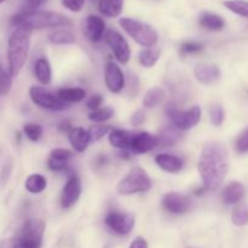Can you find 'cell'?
I'll return each instance as SVG.
<instances>
[{
  "label": "cell",
  "mask_w": 248,
  "mask_h": 248,
  "mask_svg": "<svg viewBox=\"0 0 248 248\" xmlns=\"http://www.w3.org/2000/svg\"><path fill=\"white\" fill-rule=\"evenodd\" d=\"M229 154L220 142H208L203 145L198 170L205 190H216L229 171Z\"/></svg>",
  "instance_id": "6da1fadb"
},
{
  "label": "cell",
  "mask_w": 248,
  "mask_h": 248,
  "mask_svg": "<svg viewBox=\"0 0 248 248\" xmlns=\"http://www.w3.org/2000/svg\"><path fill=\"white\" fill-rule=\"evenodd\" d=\"M31 29L26 27H16L12 31L7 43V62L11 77H16L23 68L28 57L31 45Z\"/></svg>",
  "instance_id": "7a4b0ae2"
},
{
  "label": "cell",
  "mask_w": 248,
  "mask_h": 248,
  "mask_svg": "<svg viewBox=\"0 0 248 248\" xmlns=\"http://www.w3.org/2000/svg\"><path fill=\"white\" fill-rule=\"evenodd\" d=\"M15 27H26L29 29L60 28L70 27L72 21L67 16L52 11H21L15 15L11 19Z\"/></svg>",
  "instance_id": "3957f363"
},
{
  "label": "cell",
  "mask_w": 248,
  "mask_h": 248,
  "mask_svg": "<svg viewBox=\"0 0 248 248\" xmlns=\"http://www.w3.org/2000/svg\"><path fill=\"white\" fill-rule=\"evenodd\" d=\"M45 224L40 219H28L16 235L0 242V248H41Z\"/></svg>",
  "instance_id": "277c9868"
},
{
  "label": "cell",
  "mask_w": 248,
  "mask_h": 248,
  "mask_svg": "<svg viewBox=\"0 0 248 248\" xmlns=\"http://www.w3.org/2000/svg\"><path fill=\"white\" fill-rule=\"evenodd\" d=\"M119 23L123 27L124 31L143 47H153L157 43L159 35L156 31L149 24L135 18H128V17L121 18Z\"/></svg>",
  "instance_id": "5b68a950"
},
{
  "label": "cell",
  "mask_w": 248,
  "mask_h": 248,
  "mask_svg": "<svg viewBox=\"0 0 248 248\" xmlns=\"http://www.w3.org/2000/svg\"><path fill=\"white\" fill-rule=\"evenodd\" d=\"M152 186V179L147 172L140 167H135L118 184V191L123 195H132L137 193H145L150 190Z\"/></svg>",
  "instance_id": "8992f818"
},
{
  "label": "cell",
  "mask_w": 248,
  "mask_h": 248,
  "mask_svg": "<svg viewBox=\"0 0 248 248\" xmlns=\"http://www.w3.org/2000/svg\"><path fill=\"white\" fill-rule=\"evenodd\" d=\"M169 116L174 127L179 131H186L195 127L201 120V109L199 106L191 107L188 110L169 109Z\"/></svg>",
  "instance_id": "52a82bcc"
},
{
  "label": "cell",
  "mask_w": 248,
  "mask_h": 248,
  "mask_svg": "<svg viewBox=\"0 0 248 248\" xmlns=\"http://www.w3.org/2000/svg\"><path fill=\"white\" fill-rule=\"evenodd\" d=\"M31 98L34 104L40 108L48 109V110H64L69 107V104L61 101L56 94L51 93L46 89L41 86H33L29 91Z\"/></svg>",
  "instance_id": "ba28073f"
},
{
  "label": "cell",
  "mask_w": 248,
  "mask_h": 248,
  "mask_svg": "<svg viewBox=\"0 0 248 248\" xmlns=\"http://www.w3.org/2000/svg\"><path fill=\"white\" fill-rule=\"evenodd\" d=\"M107 227L119 235L130 234L135 227V216L128 212L110 211L104 218Z\"/></svg>",
  "instance_id": "9c48e42d"
},
{
  "label": "cell",
  "mask_w": 248,
  "mask_h": 248,
  "mask_svg": "<svg viewBox=\"0 0 248 248\" xmlns=\"http://www.w3.org/2000/svg\"><path fill=\"white\" fill-rule=\"evenodd\" d=\"M104 39L115 55L116 60L123 64H126L131 57V50L125 38L119 31H114V29H108L104 33Z\"/></svg>",
  "instance_id": "30bf717a"
},
{
  "label": "cell",
  "mask_w": 248,
  "mask_h": 248,
  "mask_svg": "<svg viewBox=\"0 0 248 248\" xmlns=\"http://www.w3.org/2000/svg\"><path fill=\"white\" fill-rule=\"evenodd\" d=\"M193 201L189 196L178 193H169L162 199V207L172 215H183L191 208Z\"/></svg>",
  "instance_id": "8fae6325"
},
{
  "label": "cell",
  "mask_w": 248,
  "mask_h": 248,
  "mask_svg": "<svg viewBox=\"0 0 248 248\" xmlns=\"http://www.w3.org/2000/svg\"><path fill=\"white\" fill-rule=\"evenodd\" d=\"M159 145L157 136L152 135L149 132H133L132 140L128 149L135 154H145L156 148Z\"/></svg>",
  "instance_id": "7c38bea8"
},
{
  "label": "cell",
  "mask_w": 248,
  "mask_h": 248,
  "mask_svg": "<svg viewBox=\"0 0 248 248\" xmlns=\"http://www.w3.org/2000/svg\"><path fill=\"white\" fill-rule=\"evenodd\" d=\"M81 194V182L77 176L69 177L61 194V205L63 208H70L77 203Z\"/></svg>",
  "instance_id": "4fadbf2b"
},
{
  "label": "cell",
  "mask_w": 248,
  "mask_h": 248,
  "mask_svg": "<svg viewBox=\"0 0 248 248\" xmlns=\"http://www.w3.org/2000/svg\"><path fill=\"white\" fill-rule=\"evenodd\" d=\"M104 79H106V85L111 92L119 93L125 87V75L123 70L120 69L118 64L114 62H108L104 72Z\"/></svg>",
  "instance_id": "5bb4252c"
},
{
  "label": "cell",
  "mask_w": 248,
  "mask_h": 248,
  "mask_svg": "<svg viewBox=\"0 0 248 248\" xmlns=\"http://www.w3.org/2000/svg\"><path fill=\"white\" fill-rule=\"evenodd\" d=\"M106 33V23L103 18L97 15H90L84 22V34L90 41L97 43Z\"/></svg>",
  "instance_id": "9a60e30c"
},
{
  "label": "cell",
  "mask_w": 248,
  "mask_h": 248,
  "mask_svg": "<svg viewBox=\"0 0 248 248\" xmlns=\"http://www.w3.org/2000/svg\"><path fill=\"white\" fill-rule=\"evenodd\" d=\"M194 75L196 80L203 85H211L220 78V69L216 64L201 63L194 69Z\"/></svg>",
  "instance_id": "2e32d148"
},
{
  "label": "cell",
  "mask_w": 248,
  "mask_h": 248,
  "mask_svg": "<svg viewBox=\"0 0 248 248\" xmlns=\"http://www.w3.org/2000/svg\"><path fill=\"white\" fill-rule=\"evenodd\" d=\"M68 138H69V142L73 145V148L79 153L85 152L86 148L89 147L90 142H91L89 131L84 130L81 127L70 128L69 133H68Z\"/></svg>",
  "instance_id": "e0dca14e"
},
{
  "label": "cell",
  "mask_w": 248,
  "mask_h": 248,
  "mask_svg": "<svg viewBox=\"0 0 248 248\" xmlns=\"http://www.w3.org/2000/svg\"><path fill=\"white\" fill-rule=\"evenodd\" d=\"M245 186L240 182H232L224 188L222 194V199L227 205H235L240 202L245 196Z\"/></svg>",
  "instance_id": "ac0fdd59"
},
{
  "label": "cell",
  "mask_w": 248,
  "mask_h": 248,
  "mask_svg": "<svg viewBox=\"0 0 248 248\" xmlns=\"http://www.w3.org/2000/svg\"><path fill=\"white\" fill-rule=\"evenodd\" d=\"M155 162L160 169L170 173H177L183 169V161L176 155L159 154L155 156Z\"/></svg>",
  "instance_id": "d6986e66"
},
{
  "label": "cell",
  "mask_w": 248,
  "mask_h": 248,
  "mask_svg": "<svg viewBox=\"0 0 248 248\" xmlns=\"http://www.w3.org/2000/svg\"><path fill=\"white\" fill-rule=\"evenodd\" d=\"M133 132L127 130H120V128H114L109 133V142L114 148L119 149H128L132 140Z\"/></svg>",
  "instance_id": "ffe728a7"
},
{
  "label": "cell",
  "mask_w": 248,
  "mask_h": 248,
  "mask_svg": "<svg viewBox=\"0 0 248 248\" xmlns=\"http://www.w3.org/2000/svg\"><path fill=\"white\" fill-rule=\"evenodd\" d=\"M199 23L201 27L211 31H220L225 27V21L213 12H202L199 18Z\"/></svg>",
  "instance_id": "44dd1931"
},
{
  "label": "cell",
  "mask_w": 248,
  "mask_h": 248,
  "mask_svg": "<svg viewBox=\"0 0 248 248\" xmlns=\"http://www.w3.org/2000/svg\"><path fill=\"white\" fill-rule=\"evenodd\" d=\"M124 7V0H99L98 10L107 17H118Z\"/></svg>",
  "instance_id": "7402d4cb"
},
{
  "label": "cell",
  "mask_w": 248,
  "mask_h": 248,
  "mask_svg": "<svg viewBox=\"0 0 248 248\" xmlns=\"http://www.w3.org/2000/svg\"><path fill=\"white\" fill-rule=\"evenodd\" d=\"M34 73H35L36 79L43 85H48L51 82L52 73H51L50 63L46 58H39L34 65Z\"/></svg>",
  "instance_id": "603a6c76"
},
{
  "label": "cell",
  "mask_w": 248,
  "mask_h": 248,
  "mask_svg": "<svg viewBox=\"0 0 248 248\" xmlns=\"http://www.w3.org/2000/svg\"><path fill=\"white\" fill-rule=\"evenodd\" d=\"M56 96L65 103H78L86 97V92L82 89H61Z\"/></svg>",
  "instance_id": "cb8c5ba5"
},
{
  "label": "cell",
  "mask_w": 248,
  "mask_h": 248,
  "mask_svg": "<svg viewBox=\"0 0 248 248\" xmlns=\"http://www.w3.org/2000/svg\"><path fill=\"white\" fill-rule=\"evenodd\" d=\"M48 40L55 45H70L77 41V38L69 29H58L48 35Z\"/></svg>",
  "instance_id": "d4e9b609"
},
{
  "label": "cell",
  "mask_w": 248,
  "mask_h": 248,
  "mask_svg": "<svg viewBox=\"0 0 248 248\" xmlns=\"http://www.w3.org/2000/svg\"><path fill=\"white\" fill-rule=\"evenodd\" d=\"M160 55H161V48L153 46V47H147L140 51L138 58H140V62L144 67L152 68L157 62V60L160 58Z\"/></svg>",
  "instance_id": "484cf974"
},
{
  "label": "cell",
  "mask_w": 248,
  "mask_h": 248,
  "mask_svg": "<svg viewBox=\"0 0 248 248\" xmlns=\"http://www.w3.org/2000/svg\"><path fill=\"white\" fill-rule=\"evenodd\" d=\"M47 186L46 178L41 174H31L26 181V189L31 194H39L44 191Z\"/></svg>",
  "instance_id": "4316f807"
},
{
  "label": "cell",
  "mask_w": 248,
  "mask_h": 248,
  "mask_svg": "<svg viewBox=\"0 0 248 248\" xmlns=\"http://www.w3.org/2000/svg\"><path fill=\"white\" fill-rule=\"evenodd\" d=\"M165 98V91L161 87H153L149 91L145 93L144 98H143V106L147 108H153V107L157 106L161 103Z\"/></svg>",
  "instance_id": "83f0119b"
},
{
  "label": "cell",
  "mask_w": 248,
  "mask_h": 248,
  "mask_svg": "<svg viewBox=\"0 0 248 248\" xmlns=\"http://www.w3.org/2000/svg\"><path fill=\"white\" fill-rule=\"evenodd\" d=\"M157 140H159V145L170 147V145H174L181 140V133L174 128H166L160 135H157Z\"/></svg>",
  "instance_id": "f1b7e54d"
},
{
  "label": "cell",
  "mask_w": 248,
  "mask_h": 248,
  "mask_svg": "<svg viewBox=\"0 0 248 248\" xmlns=\"http://www.w3.org/2000/svg\"><path fill=\"white\" fill-rule=\"evenodd\" d=\"M224 6L234 14L248 18V1L246 0H225Z\"/></svg>",
  "instance_id": "f546056e"
},
{
  "label": "cell",
  "mask_w": 248,
  "mask_h": 248,
  "mask_svg": "<svg viewBox=\"0 0 248 248\" xmlns=\"http://www.w3.org/2000/svg\"><path fill=\"white\" fill-rule=\"evenodd\" d=\"M114 109L110 107H103V108H98L96 110H92L90 113L89 119L92 123H104L108 121L109 119L113 118Z\"/></svg>",
  "instance_id": "4dcf8cb0"
},
{
  "label": "cell",
  "mask_w": 248,
  "mask_h": 248,
  "mask_svg": "<svg viewBox=\"0 0 248 248\" xmlns=\"http://www.w3.org/2000/svg\"><path fill=\"white\" fill-rule=\"evenodd\" d=\"M12 87V77L0 63V96H6Z\"/></svg>",
  "instance_id": "1f68e13d"
},
{
  "label": "cell",
  "mask_w": 248,
  "mask_h": 248,
  "mask_svg": "<svg viewBox=\"0 0 248 248\" xmlns=\"http://www.w3.org/2000/svg\"><path fill=\"white\" fill-rule=\"evenodd\" d=\"M232 224L236 227H244L248 224V207L242 205L239 206L234 210L232 215Z\"/></svg>",
  "instance_id": "d6a6232c"
},
{
  "label": "cell",
  "mask_w": 248,
  "mask_h": 248,
  "mask_svg": "<svg viewBox=\"0 0 248 248\" xmlns=\"http://www.w3.org/2000/svg\"><path fill=\"white\" fill-rule=\"evenodd\" d=\"M23 132L28 140H31V142H36L43 136V127L40 125H38V124L29 123L24 125Z\"/></svg>",
  "instance_id": "836d02e7"
},
{
  "label": "cell",
  "mask_w": 248,
  "mask_h": 248,
  "mask_svg": "<svg viewBox=\"0 0 248 248\" xmlns=\"http://www.w3.org/2000/svg\"><path fill=\"white\" fill-rule=\"evenodd\" d=\"M210 119L215 126H220L225 119V111L220 104H213L210 109Z\"/></svg>",
  "instance_id": "e575fe53"
},
{
  "label": "cell",
  "mask_w": 248,
  "mask_h": 248,
  "mask_svg": "<svg viewBox=\"0 0 248 248\" xmlns=\"http://www.w3.org/2000/svg\"><path fill=\"white\" fill-rule=\"evenodd\" d=\"M110 130V126L108 125H93L89 130L90 138H91V140H98L103 138Z\"/></svg>",
  "instance_id": "d590c367"
},
{
  "label": "cell",
  "mask_w": 248,
  "mask_h": 248,
  "mask_svg": "<svg viewBox=\"0 0 248 248\" xmlns=\"http://www.w3.org/2000/svg\"><path fill=\"white\" fill-rule=\"evenodd\" d=\"M235 149L240 154H246V153H248V127L236 140V142H235Z\"/></svg>",
  "instance_id": "8d00e7d4"
},
{
  "label": "cell",
  "mask_w": 248,
  "mask_h": 248,
  "mask_svg": "<svg viewBox=\"0 0 248 248\" xmlns=\"http://www.w3.org/2000/svg\"><path fill=\"white\" fill-rule=\"evenodd\" d=\"M202 50V45L196 41H186V43L182 44L181 46V53L182 55H190V53L200 52Z\"/></svg>",
  "instance_id": "74e56055"
},
{
  "label": "cell",
  "mask_w": 248,
  "mask_h": 248,
  "mask_svg": "<svg viewBox=\"0 0 248 248\" xmlns=\"http://www.w3.org/2000/svg\"><path fill=\"white\" fill-rule=\"evenodd\" d=\"M72 152L67 149H62V148H56L50 153V157L61 160V161H68L72 157Z\"/></svg>",
  "instance_id": "f35d334b"
},
{
  "label": "cell",
  "mask_w": 248,
  "mask_h": 248,
  "mask_svg": "<svg viewBox=\"0 0 248 248\" xmlns=\"http://www.w3.org/2000/svg\"><path fill=\"white\" fill-rule=\"evenodd\" d=\"M62 4L69 11L79 12L84 7L85 0H62Z\"/></svg>",
  "instance_id": "ab89813d"
},
{
  "label": "cell",
  "mask_w": 248,
  "mask_h": 248,
  "mask_svg": "<svg viewBox=\"0 0 248 248\" xmlns=\"http://www.w3.org/2000/svg\"><path fill=\"white\" fill-rule=\"evenodd\" d=\"M67 162L68 161H61V160L53 159V157H50L47 161V166L48 169L52 170V171L60 172V171H64L67 169Z\"/></svg>",
  "instance_id": "60d3db41"
},
{
  "label": "cell",
  "mask_w": 248,
  "mask_h": 248,
  "mask_svg": "<svg viewBox=\"0 0 248 248\" xmlns=\"http://www.w3.org/2000/svg\"><path fill=\"white\" fill-rule=\"evenodd\" d=\"M102 103H103V97L101 94H93V96L89 98L86 106L91 110H96V109H98L102 106Z\"/></svg>",
  "instance_id": "b9f144b4"
},
{
  "label": "cell",
  "mask_w": 248,
  "mask_h": 248,
  "mask_svg": "<svg viewBox=\"0 0 248 248\" xmlns=\"http://www.w3.org/2000/svg\"><path fill=\"white\" fill-rule=\"evenodd\" d=\"M128 91L131 92V94H132L133 97H135V94L137 93L138 91V86H140V81H138V78L136 74H132V73H130L128 74Z\"/></svg>",
  "instance_id": "7bdbcfd3"
},
{
  "label": "cell",
  "mask_w": 248,
  "mask_h": 248,
  "mask_svg": "<svg viewBox=\"0 0 248 248\" xmlns=\"http://www.w3.org/2000/svg\"><path fill=\"white\" fill-rule=\"evenodd\" d=\"M44 1H45V0H26V5H24L22 11H26V12L36 11V9L40 7Z\"/></svg>",
  "instance_id": "ee69618b"
},
{
  "label": "cell",
  "mask_w": 248,
  "mask_h": 248,
  "mask_svg": "<svg viewBox=\"0 0 248 248\" xmlns=\"http://www.w3.org/2000/svg\"><path fill=\"white\" fill-rule=\"evenodd\" d=\"M144 121V113L142 110H137L131 116V124L133 126H140Z\"/></svg>",
  "instance_id": "f6af8a7d"
},
{
  "label": "cell",
  "mask_w": 248,
  "mask_h": 248,
  "mask_svg": "<svg viewBox=\"0 0 248 248\" xmlns=\"http://www.w3.org/2000/svg\"><path fill=\"white\" fill-rule=\"evenodd\" d=\"M130 248H148V242L143 237H136L130 245Z\"/></svg>",
  "instance_id": "bcb514c9"
},
{
  "label": "cell",
  "mask_w": 248,
  "mask_h": 248,
  "mask_svg": "<svg viewBox=\"0 0 248 248\" xmlns=\"http://www.w3.org/2000/svg\"><path fill=\"white\" fill-rule=\"evenodd\" d=\"M5 1V0H0V4H1V2H4Z\"/></svg>",
  "instance_id": "7dc6e473"
}]
</instances>
